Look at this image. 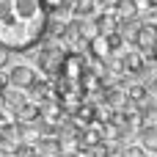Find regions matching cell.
Wrapping results in <instances>:
<instances>
[{
    "instance_id": "obj_15",
    "label": "cell",
    "mask_w": 157,
    "mask_h": 157,
    "mask_svg": "<svg viewBox=\"0 0 157 157\" xmlns=\"http://www.w3.org/2000/svg\"><path fill=\"white\" fill-rule=\"evenodd\" d=\"M149 58H152V61H155V66H157V47H155V52H152V55H149Z\"/></svg>"
},
{
    "instance_id": "obj_3",
    "label": "cell",
    "mask_w": 157,
    "mask_h": 157,
    "mask_svg": "<svg viewBox=\"0 0 157 157\" xmlns=\"http://www.w3.org/2000/svg\"><path fill=\"white\" fill-rule=\"evenodd\" d=\"M138 52H144L146 58L155 52L157 47V22H141L138 25V33H135V44H132Z\"/></svg>"
},
{
    "instance_id": "obj_4",
    "label": "cell",
    "mask_w": 157,
    "mask_h": 157,
    "mask_svg": "<svg viewBox=\"0 0 157 157\" xmlns=\"http://www.w3.org/2000/svg\"><path fill=\"white\" fill-rule=\"evenodd\" d=\"M36 77H39V75H36V69H33V66H28V63H17V66H11V69H8L6 83H8L11 88L28 91V86H30Z\"/></svg>"
},
{
    "instance_id": "obj_8",
    "label": "cell",
    "mask_w": 157,
    "mask_h": 157,
    "mask_svg": "<svg viewBox=\"0 0 157 157\" xmlns=\"http://www.w3.org/2000/svg\"><path fill=\"white\" fill-rule=\"evenodd\" d=\"M28 102V97H25V91H19V88H11V86H6L3 88V108L6 110H17V108H22Z\"/></svg>"
},
{
    "instance_id": "obj_11",
    "label": "cell",
    "mask_w": 157,
    "mask_h": 157,
    "mask_svg": "<svg viewBox=\"0 0 157 157\" xmlns=\"http://www.w3.org/2000/svg\"><path fill=\"white\" fill-rule=\"evenodd\" d=\"M146 99H149V97H146L144 86H132V88H130V102H138V105L144 108V105H146Z\"/></svg>"
},
{
    "instance_id": "obj_6",
    "label": "cell",
    "mask_w": 157,
    "mask_h": 157,
    "mask_svg": "<svg viewBox=\"0 0 157 157\" xmlns=\"http://www.w3.org/2000/svg\"><path fill=\"white\" fill-rule=\"evenodd\" d=\"M138 146L149 155H157V121L152 124H144L138 130Z\"/></svg>"
},
{
    "instance_id": "obj_1",
    "label": "cell",
    "mask_w": 157,
    "mask_h": 157,
    "mask_svg": "<svg viewBox=\"0 0 157 157\" xmlns=\"http://www.w3.org/2000/svg\"><path fill=\"white\" fill-rule=\"evenodd\" d=\"M47 8L41 0H0V47L25 52L44 41Z\"/></svg>"
},
{
    "instance_id": "obj_2",
    "label": "cell",
    "mask_w": 157,
    "mask_h": 157,
    "mask_svg": "<svg viewBox=\"0 0 157 157\" xmlns=\"http://www.w3.org/2000/svg\"><path fill=\"white\" fill-rule=\"evenodd\" d=\"M63 58H66V47L61 41H47L36 52V63L44 72V77H55L58 69H61V63H63Z\"/></svg>"
},
{
    "instance_id": "obj_13",
    "label": "cell",
    "mask_w": 157,
    "mask_h": 157,
    "mask_svg": "<svg viewBox=\"0 0 157 157\" xmlns=\"http://www.w3.org/2000/svg\"><path fill=\"white\" fill-rule=\"evenodd\" d=\"M146 152L138 146V144H130V146H124L121 152H119V157H144Z\"/></svg>"
},
{
    "instance_id": "obj_16",
    "label": "cell",
    "mask_w": 157,
    "mask_h": 157,
    "mask_svg": "<svg viewBox=\"0 0 157 157\" xmlns=\"http://www.w3.org/2000/svg\"><path fill=\"white\" fill-rule=\"evenodd\" d=\"M105 157H119V155H110V152H108V155H105Z\"/></svg>"
},
{
    "instance_id": "obj_5",
    "label": "cell",
    "mask_w": 157,
    "mask_h": 157,
    "mask_svg": "<svg viewBox=\"0 0 157 157\" xmlns=\"http://www.w3.org/2000/svg\"><path fill=\"white\" fill-rule=\"evenodd\" d=\"M94 33L97 36H110V33H116L119 30V17L113 14V11H99V14H94Z\"/></svg>"
},
{
    "instance_id": "obj_9",
    "label": "cell",
    "mask_w": 157,
    "mask_h": 157,
    "mask_svg": "<svg viewBox=\"0 0 157 157\" xmlns=\"http://www.w3.org/2000/svg\"><path fill=\"white\" fill-rule=\"evenodd\" d=\"M33 102H44L47 97H50V77H36L30 86H28V91H25Z\"/></svg>"
},
{
    "instance_id": "obj_7",
    "label": "cell",
    "mask_w": 157,
    "mask_h": 157,
    "mask_svg": "<svg viewBox=\"0 0 157 157\" xmlns=\"http://www.w3.org/2000/svg\"><path fill=\"white\" fill-rule=\"evenodd\" d=\"M121 69L127 72V75H146V55L144 52H127L124 58H121Z\"/></svg>"
},
{
    "instance_id": "obj_12",
    "label": "cell",
    "mask_w": 157,
    "mask_h": 157,
    "mask_svg": "<svg viewBox=\"0 0 157 157\" xmlns=\"http://www.w3.org/2000/svg\"><path fill=\"white\" fill-rule=\"evenodd\" d=\"M144 91H146V97H149L152 102H157V75H149V77H146Z\"/></svg>"
},
{
    "instance_id": "obj_14",
    "label": "cell",
    "mask_w": 157,
    "mask_h": 157,
    "mask_svg": "<svg viewBox=\"0 0 157 157\" xmlns=\"http://www.w3.org/2000/svg\"><path fill=\"white\" fill-rule=\"evenodd\" d=\"M8 55H11V52H8L6 47H0V69H3V66L8 63Z\"/></svg>"
},
{
    "instance_id": "obj_10",
    "label": "cell",
    "mask_w": 157,
    "mask_h": 157,
    "mask_svg": "<svg viewBox=\"0 0 157 157\" xmlns=\"http://www.w3.org/2000/svg\"><path fill=\"white\" fill-rule=\"evenodd\" d=\"M14 113H17L19 124H28V121H36V119H39V105H36V102H25V105L17 108Z\"/></svg>"
}]
</instances>
